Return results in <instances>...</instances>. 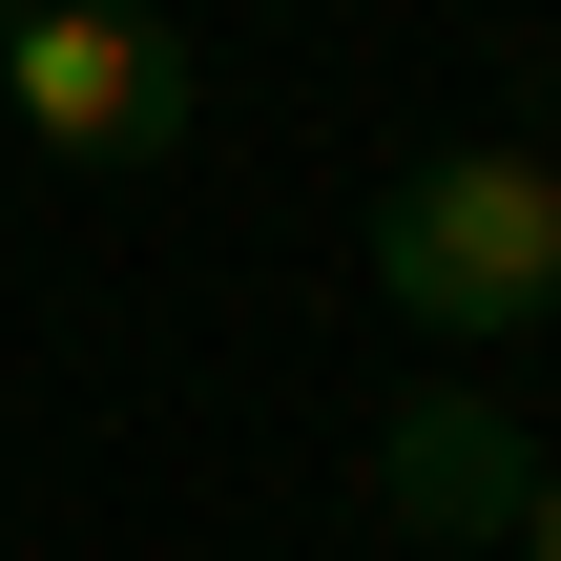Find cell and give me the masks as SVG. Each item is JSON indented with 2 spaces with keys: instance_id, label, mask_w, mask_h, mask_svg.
I'll return each instance as SVG.
<instances>
[{
  "instance_id": "3",
  "label": "cell",
  "mask_w": 561,
  "mask_h": 561,
  "mask_svg": "<svg viewBox=\"0 0 561 561\" xmlns=\"http://www.w3.org/2000/svg\"><path fill=\"white\" fill-rule=\"evenodd\" d=\"M375 500H396V561H500L520 500H541V437H520L479 375H437V396L375 437Z\"/></svg>"
},
{
  "instance_id": "5",
  "label": "cell",
  "mask_w": 561,
  "mask_h": 561,
  "mask_svg": "<svg viewBox=\"0 0 561 561\" xmlns=\"http://www.w3.org/2000/svg\"><path fill=\"white\" fill-rule=\"evenodd\" d=\"M0 21H21V0H0Z\"/></svg>"
},
{
  "instance_id": "2",
  "label": "cell",
  "mask_w": 561,
  "mask_h": 561,
  "mask_svg": "<svg viewBox=\"0 0 561 561\" xmlns=\"http://www.w3.org/2000/svg\"><path fill=\"white\" fill-rule=\"evenodd\" d=\"M0 104H21V146L42 167H83V187H125V167H167L187 146V21L167 0H21L0 21Z\"/></svg>"
},
{
  "instance_id": "1",
  "label": "cell",
  "mask_w": 561,
  "mask_h": 561,
  "mask_svg": "<svg viewBox=\"0 0 561 561\" xmlns=\"http://www.w3.org/2000/svg\"><path fill=\"white\" fill-rule=\"evenodd\" d=\"M375 291H396L437 354L541 333V312H561V167H541V146H437V167H396V208H375Z\"/></svg>"
},
{
  "instance_id": "4",
  "label": "cell",
  "mask_w": 561,
  "mask_h": 561,
  "mask_svg": "<svg viewBox=\"0 0 561 561\" xmlns=\"http://www.w3.org/2000/svg\"><path fill=\"white\" fill-rule=\"evenodd\" d=\"M520 561H561V458H541V500H520Z\"/></svg>"
}]
</instances>
